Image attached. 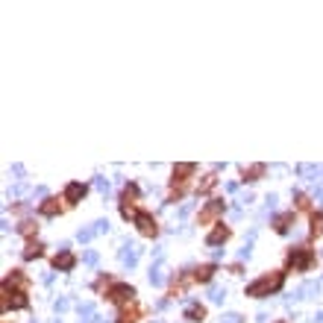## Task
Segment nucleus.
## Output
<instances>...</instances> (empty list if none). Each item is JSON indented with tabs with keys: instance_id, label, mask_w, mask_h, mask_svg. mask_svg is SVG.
<instances>
[{
	"instance_id": "obj_1",
	"label": "nucleus",
	"mask_w": 323,
	"mask_h": 323,
	"mask_svg": "<svg viewBox=\"0 0 323 323\" xmlns=\"http://www.w3.org/2000/svg\"><path fill=\"white\" fill-rule=\"evenodd\" d=\"M282 285V276L276 273V276H265V279H259V282H253L250 288H247V294L250 297H262V294H268V291H276Z\"/></svg>"
},
{
	"instance_id": "obj_2",
	"label": "nucleus",
	"mask_w": 323,
	"mask_h": 323,
	"mask_svg": "<svg viewBox=\"0 0 323 323\" xmlns=\"http://www.w3.org/2000/svg\"><path fill=\"white\" fill-rule=\"evenodd\" d=\"M132 297H135V291L129 285H115L112 288V300L115 303H124V300H132Z\"/></svg>"
},
{
	"instance_id": "obj_3",
	"label": "nucleus",
	"mask_w": 323,
	"mask_h": 323,
	"mask_svg": "<svg viewBox=\"0 0 323 323\" xmlns=\"http://www.w3.org/2000/svg\"><path fill=\"white\" fill-rule=\"evenodd\" d=\"M309 262H312V253L309 250H294L291 253V265L294 268H309Z\"/></svg>"
},
{
	"instance_id": "obj_4",
	"label": "nucleus",
	"mask_w": 323,
	"mask_h": 323,
	"mask_svg": "<svg viewBox=\"0 0 323 323\" xmlns=\"http://www.w3.org/2000/svg\"><path fill=\"white\" fill-rule=\"evenodd\" d=\"M135 224H138V229H141V232H156L153 218H150V215H144V212H141V215H135Z\"/></svg>"
},
{
	"instance_id": "obj_5",
	"label": "nucleus",
	"mask_w": 323,
	"mask_h": 323,
	"mask_svg": "<svg viewBox=\"0 0 323 323\" xmlns=\"http://www.w3.org/2000/svg\"><path fill=\"white\" fill-rule=\"evenodd\" d=\"M65 197L74 203V200H79V197H85V185H79V182H74V185H68V191H65Z\"/></svg>"
},
{
	"instance_id": "obj_6",
	"label": "nucleus",
	"mask_w": 323,
	"mask_h": 323,
	"mask_svg": "<svg viewBox=\"0 0 323 323\" xmlns=\"http://www.w3.org/2000/svg\"><path fill=\"white\" fill-rule=\"evenodd\" d=\"M56 268H62V271H71L74 268V256L71 253H62V256H56V262H53Z\"/></svg>"
},
{
	"instance_id": "obj_7",
	"label": "nucleus",
	"mask_w": 323,
	"mask_h": 323,
	"mask_svg": "<svg viewBox=\"0 0 323 323\" xmlns=\"http://www.w3.org/2000/svg\"><path fill=\"white\" fill-rule=\"evenodd\" d=\"M226 235H229L226 229H215V232L209 235V244H218V241H226Z\"/></svg>"
},
{
	"instance_id": "obj_8",
	"label": "nucleus",
	"mask_w": 323,
	"mask_h": 323,
	"mask_svg": "<svg viewBox=\"0 0 323 323\" xmlns=\"http://www.w3.org/2000/svg\"><path fill=\"white\" fill-rule=\"evenodd\" d=\"M185 318H188V321H203V309H200V306H191V309L185 312Z\"/></svg>"
},
{
	"instance_id": "obj_9",
	"label": "nucleus",
	"mask_w": 323,
	"mask_h": 323,
	"mask_svg": "<svg viewBox=\"0 0 323 323\" xmlns=\"http://www.w3.org/2000/svg\"><path fill=\"white\" fill-rule=\"evenodd\" d=\"M212 273H215V268H200V271H197V279L206 282V279H212Z\"/></svg>"
},
{
	"instance_id": "obj_10",
	"label": "nucleus",
	"mask_w": 323,
	"mask_h": 323,
	"mask_svg": "<svg viewBox=\"0 0 323 323\" xmlns=\"http://www.w3.org/2000/svg\"><path fill=\"white\" fill-rule=\"evenodd\" d=\"M288 224H291V215L279 218V221H276V229H279V232H285V229H288Z\"/></svg>"
},
{
	"instance_id": "obj_11",
	"label": "nucleus",
	"mask_w": 323,
	"mask_h": 323,
	"mask_svg": "<svg viewBox=\"0 0 323 323\" xmlns=\"http://www.w3.org/2000/svg\"><path fill=\"white\" fill-rule=\"evenodd\" d=\"M224 297H226L224 288H215V291H212V300H215V303H224Z\"/></svg>"
},
{
	"instance_id": "obj_12",
	"label": "nucleus",
	"mask_w": 323,
	"mask_h": 323,
	"mask_svg": "<svg viewBox=\"0 0 323 323\" xmlns=\"http://www.w3.org/2000/svg\"><path fill=\"white\" fill-rule=\"evenodd\" d=\"M24 306H26L24 294H15V300H12V309H24Z\"/></svg>"
},
{
	"instance_id": "obj_13",
	"label": "nucleus",
	"mask_w": 323,
	"mask_h": 323,
	"mask_svg": "<svg viewBox=\"0 0 323 323\" xmlns=\"http://www.w3.org/2000/svg\"><path fill=\"white\" fill-rule=\"evenodd\" d=\"M312 224H315V232H323V215H315Z\"/></svg>"
},
{
	"instance_id": "obj_14",
	"label": "nucleus",
	"mask_w": 323,
	"mask_h": 323,
	"mask_svg": "<svg viewBox=\"0 0 323 323\" xmlns=\"http://www.w3.org/2000/svg\"><path fill=\"white\" fill-rule=\"evenodd\" d=\"M106 229H109V224H106V221H97V224H94V232H106Z\"/></svg>"
},
{
	"instance_id": "obj_15",
	"label": "nucleus",
	"mask_w": 323,
	"mask_h": 323,
	"mask_svg": "<svg viewBox=\"0 0 323 323\" xmlns=\"http://www.w3.org/2000/svg\"><path fill=\"white\" fill-rule=\"evenodd\" d=\"M221 323H241V318H238V315H226Z\"/></svg>"
},
{
	"instance_id": "obj_16",
	"label": "nucleus",
	"mask_w": 323,
	"mask_h": 323,
	"mask_svg": "<svg viewBox=\"0 0 323 323\" xmlns=\"http://www.w3.org/2000/svg\"><path fill=\"white\" fill-rule=\"evenodd\" d=\"M97 188L100 191H109V179H97Z\"/></svg>"
},
{
	"instance_id": "obj_17",
	"label": "nucleus",
	"mask_w": 323,
	"mask_h": 323,
	"mask_svg": "<svg viewBox=\"0 0 323 323\" xmlns=\"http://www.w3.org/2000/svg\"><path fill=\"white\" fill-rule=\"evenodd\" d=\"M68 309V300H56V312H65Z\"/></svg>"
},
{
	"instance_id": "obj_18",
	"label": "nucleus",
	"mask_w": 323,
	"mask_h": 323,
	"mask_svg": "<svg viewBox=\"0 0 323 323\" xmlns=\"http://www.w3.org/2000/svg\"><path fill=\"white\" fill-rule=\"evenodd\" d=\"M91 312H94V309H91V306H79V315H82V318H88V315H91Z\"/></svg>"
}]
</instances>
